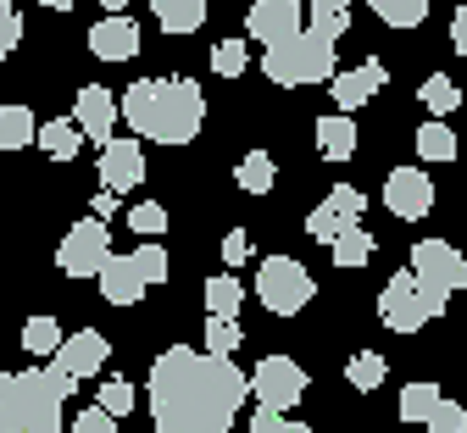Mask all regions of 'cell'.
<instances>
[{
    "label": "cell",
    "instance_id": "1",
    "mask_svg": "<svg viewBox=\"0 0 467 433\" xmlns=\"http://www.w3.org/2000/svg\"><path fill=\"white\" fill-rule=\"evenodd\" d=\"M251 400V378L234 356H201L172 345L150 366V422L156 433H228Z\"/></svg>",
    "mask_w": 467,
    "mask_h": 433
},
{
    "label": "cell",
    "instance_id": "2",
    "mask_svg": "<svg viewBox=\"0 0 467 433\" xmlns=\"http://www.w3.org/2000/svg\"><path fill=\"white\" fill-rule=\"evenodd\" d=\"M117 117H129V129L156 145H190L206 122L201 84L190 78H140L117 95Z\"/></svg>",
    "mask_w": 467,
    "mask_h": 433
},
{
    "label": "cell",
    "instance_id": "3",
    "mask_svg": "<svg viewBox=\"0 0 467 433\" xmlns=\"http://www.w3.org/2000/svg\"><path fill=\"white\" fill-rule=\"evenodd\" d=\"M78 378L62 366H28V373H0V433H67L62 406L73 400Z\"/></svg>",
    "mask_w": 467,
    "mask_h": 433
},
{
    "label": "cell",
    "instance_id": "4",
    "mask_svg": "<svg viewBox=\"0 0 467 433\" xmlns=\"http://www.w3.org/2000/svg\"><path fill=\"white\" fill-rule=\"evenodd\" d=\"M262 73L273 84H284V89L323 84V78H334V45H323L306 28H296V34L278 39V45H262Z\"/></svg>",
    "mask_w": 467,
    "mask_h": 433
},
{
    "label": "cell",
    "instance_id": "5",
    "mask_svg": "<svg viewBox=\"0 0 467 433\" xmlns=\"http://www.w3.org/2000/svg\"><path fill=\"white\" fill-rule=\"evenodd\" d=\"M451 305V294H440V289H423L418 278H412V267H400L389 284H384V294H379V323L389 328V334H418L429 317H440Z\"/></svg>",
    "mask_w": 467,
    "mask_h": 433
},
{
    "label": "cell",
    "instance_id": "6",
    "mask_svg": "<svg viewBox=\"0 0 467 433\" xmlns=\"http://www.w3.org/2000/svg\"><path fill=\"white\" fill-rule=\"evenodd\" d=\"M256 294H262V305L273 317H296V312H306V300L317 294V284H312V273L296 256H267L262 273H256Z\"/></svg>",
    "mask_w": 467,
    "mask_h": 433
},
{
    "label": "cell",
    "instance_id": "7",
    "mask_svg": "<svg viewBox=\"0 0 467 433\" xmlns=\"http://www.w3.org/2000/svg\"><path fill=\"white\" fill-rule=\"evenodd\" d=\"M251 395H256V406H267V411H296V406L306 400V373H301V361H289V356H262L256 373H251Z\"/></svg>",
    "mask_w": 467,
    "mask_h": 433
},
{
    "label": "cell",
    "instance_id": "8",
    "mask_svg": "<svg viewBox=\"0 0 467 433\" xmlns=\"http://www.w3.org/2000/svg\"><path fill=\"white\" fill-rule=\"evenodd\" d=\"M106 256H111V233H106L100 217L73 222V228L62 233V244H56V267H62L67 278H95Z\"/></svg>",
    "mask_w": 467,
    "mask_h": 433
},
{
    "label": "cell",
    "instance_id": "9",
    "mask_svg": "<svg viewBox=\"0 0 467 433\" xmlns=\"http://www.w3.org/2000/svg\"><path fill=\"white\" fill-rule=\"evenodd\" d=\"M412 278H418L423 289L456 294V289H467V256L451 251L445 239H423L418 251H412Z\"/></svg>",
    "mask_w": 467,
    "mask_h": 433
},
{
    "label": "cell",
    "instance_id": "10",
    "mask_svg": "<svg viewBox=\"0 0 467 433\" xmlns=\"http://www.w3.org/2000/svg\"><path fill=\"white\" fill-rule=\"evenodd\" d=\"M384 206H389L400 222L429 217V211H434V183H429V172H423V167H395V172L384 178Z\"/></svg>",
    "mask_w": 467,
    "mask_h": 433
},
{
    "label": "cell",
    "instance_id": "11",
    "mask_svg": "<svg viewBox=\"0 0 467 433\" xmlns=\"http://www.w3.org/2000/svg\"><path fill=\"white\" fill-rule=\"evenodd\" d=\"M145 183V150L134 145V139H106L100 145V190H111V195H129V190H140Z\"/></svg>",
    "mask_w": 467,
    "mask_h": 433
},
{
    "label": "cell",
    "instance_id": "12",
    "mask_svg": "<svg viewBox=\"0 0 467 433\" xmlns=\"http://www.w3.org/2000/svg\"><path fill=\"white\" fill-rule=\"evenodd\" d=\"M106 356H111V345H106V334H95V328H84V334H62V345H56V366H62V373H73L78 384L84 378H95V373H106Z\"/></svg>",
    "mask_w": 467,
    "mask_h": 433
},
{
    "label": "cell",
    "instance_id": "13",
    "mask_svg": "<svg viewBox=\"0 0 467 433\" xmlns=\"http://www.w3.org/2000/svg\"><path fill=\"white\" fill-rule=\"evenodd\" d=\"M301 28V0H256V6L245 12V34L256 45H278Z\"/></svg>",
    "mask_w": 467,
    "mask_h": 433
},
{
    "label": "cell",
    "instance_id": "14",
    "mask_svg": "<svg viewBox=\"0 0 467 433\" xmlns=\"http://www.w3.org/2000/svg\"><path fill=\"white\" fill-rule=\"evenodd\" d=\"M73 122H78V134H84V139L106 145V139H111V129H117V95H111V89H100V84H84V89H78V100H73Z\"/></svg>",
    "mask_w": 467,
    "mask_h": 433
},
{
    "label": "cell",
    "instance_id": "15",
    "mask_svg": "<svg viewBox=\"0 0 467 433\" xmlns=\"http://www.w3.org/2000/svg\"><path fill=\"white\" fill-rule=\"evenodd\" d=\"M384 78H389V73H384L379 56H368L362 67H350V73L334 67V78H328V84H334V106H339V111H362V106L384 89Z\"/></svg>",
    "mask_w": 467,
    "mask_h": 433
},
{
    "label": "cell",
    "instance_id": "16",
    "mask_svg": "<svg viewBox=\"0 0 467 433\" xmlns=\"http://www.w3.org/2000/svg\"><path fill=\"white\" fill-rule=\"evenodd\" d=\"M89 50L100 61H134L140 56V23L123 17V12H106L95 28H89Z\"/></svg>",
    "mask_w": 467,
    "mask_h": 433
},
{
    "label": "cell",
    "instance_id": "17",
    "mask_svg": "<svg viewBox=\"0 0 467 433\" xmlns=\"http://www.w3.org/2000/svg\"><path fill=\"white\" fill-rule=\"evenodd\" d=\"M95 284H100V294H106L111 305H134V300H140V294L150 289V284L140 278V267H134V256H117V251H111V256L100 262V273H95Z\"/></svg>",
    "mask_w": 467,
    "mask_h": 433
},
{
    "label": "cell",
    "instance_id": "18",
    "mask_svg": "<svg viewBox=\"0 0 467 433\" xmlns=\"http://www.w3.org/2000/svg\"><path fill=\"white\" fill-rule=\"evenodd\" d=\"M357 145H362V134H357V117H350V111L317 117V150L328 161H350V156H357Z\"/></svg>",
    "mask_w": 467,
    "mask_h": 433
},
{
    "label": "cell",
    "instance_id": "19",
    "mask_svg": "<svg viewBox=\"0 0 467 433\" xmlns=\"http://www.w3.org/2000/svg\"><path fill=\"white\" fill-rule=\"evenodd\" d=\"M328 244H334V262H339V267H368V262H373V251H379L373 233H368L362 222H345Z\"/></svg>",
    "mask_w": 467,
    "mask_h": 433
},
{
    "label": "cell",
    "instance_id": "20",
    "mask_svg": "<svg viewBox=\"0 0 467 433\" xmlns=\"http://www.w3.org/2000/svg\"><path fill=\"white\" fill-rule=\"evenodd\" d=\"M150 12L167 34H195L206 23V0H150Z\"/></svg>",
    "mask_w": 467,
    "mask_h": 433
},
{
    "label": "cell",
    "instance_id": "21",
    "mask_svg": "<svg viewBox=\"0 0 467 433\" xmlns=\"http://www.w3.org/2000/svg\"><path fill=\"white\" fill-rule=\"evenodd\" d=\"M34 145L45 150V156H56V161H73L78 156V145H84V134H78V122H39L34 129Z\"/></svg>",
    "mask_w": 467,
    "mask_h": 433
},
{
    "label": "cell",
    "instance_id": "22",
    "mask_svg": "<svg viewBox=\"0 0 467 433\" xmlns=\"http://www.w3.org/2000/svg\"><path fill=\"white\" fill-rule=\"evenodd\" d=\"M34 111L28 106H0V150H28L34 145Z\"/></svg>",
    "mask_w": 467,
    "mask_h": 433
},
{
    "label": "cell",
    "instance_id": "23",
    "mask_svg": "<svg viewBox=\"0 0 467 433\" xmlns=\"http://www.w3.org/2000/svg\"><path fill=\"white\" fill-rule=\"evenodd\" d=\"M234 183H240L245 195H267L273 183H278V167H273V156H267V150H251L240 167H234Z\"/></svg>",
    "mask_w": 467,
    "mask_h": 433
},
{
    "label": "cell",
    "instance_id": "24",
    "mask_svg": "<svg viewBox=\"0 0 467 433\" xmlns=\"http://www.w3.org/2000/svg\"><path fill=\"white\" fill-rule=\"evenodd\" d=\"M412 145H418V161H456V134L445 129L440 117H429V122H423Z\"/></svg>",
    "mask_w": 467,
    "mask_h": 433
},
{
    "label": "cell",
    "instance_id": "25",
    "mask_svg": "<svg viewBox=\"0 0 467 433\" xmlns=\"http://www.w3.org/2000/svg\"><path fill=\"white\" fill-rule=\"evenodd\" d=\"M368 6H373V17L389 23V28H418V23L429 17L434 0H368Z\"/></svg>",
    "mask_w": 467,
    "mask_h": 433
},
{
    "label": "cell",
    "instance_id": "26",
    "mask_svg": "<svg viewBox=\"0 0 467 433\" xmlns=\"http://www.w3.org/2000/svg\"><path fill=\"white\" fill-rule=\"evenodd\" d=\"M56 345H62V323H56V317H28V323H23V350H28L34 361H50Z\"/></svg>",
    "mask_w": 467,
    "mask_h": 433
},
{
    "label": "cell",
    "instance_id": "27",
    "mask_svg": "<svg viewBox=\"0 0 467 433\" xmlns=\"http://www.w3.org/2000/svg\"><path fill=\"white\" fill-rule=\"evenodd\" d=\"M240 300H245V289H240V278H234V273L206 278V312L212 317H240Z\"/></svg>",
    "mask_w": 467,
    "mask_h": 433
},
{
    "label": "cell",
    "instance_id": "28",
    "mask_svg": "<svg viewBox=\"0 0 467 433\" xmlns=\"http://www.w3.org/2000/svg\"><path fill=\"white\" fill-rule=\"evenodd\" d=\"M345 384H350V389H362V395H373V389L384 384V356H379V350L350 356V361H345Z\"/></svg>",
    "mask_w": 467,
    "mask_h": 433
},
{
    "label": "cell",
    "instance_id": "29",
    "mask_svg": "<svg viewBox=\"0 0 467 433\" xmlns=\"http://www.w3.org/2000/svg\"><path fill=\"white\" fill-rule=\"evenodd\" d=\"M418 100L429 106V117H451L456 106H462V89L445 78V73H434V78H423V89H418Z\"/></svg>",
    "mask_w": 467,
    "mask_h": 433
},
{
    "label": "cell",
    "instance_id": "30",
    "mask_svg": "<svg viewBox=\"0 0 467 433\" xmlns=\"http://www.w3.org/2000/svg\"><path fill=\"white\" fill-rule=\"evenodd\" d=\"M434 406H440V384H406L400 389V422H429Z\"/></svg>",
    "mask_w": 467,
    "mask_h": 433
},
{
    "label": "cell",
    "instance_id": "31",
    "mask_svg": "<svg viewBox=\"0 0 467 433\" xmlns=\"http://www.w3.org/2000/svg\"><path fill=\"white\" fill-rule=\"evenodd\" d=\"M240 345H245L240 323H234V317H212V312H206V350H212V356H234Z\"/></svg>",
    "mask_w": 467,
    "mask_h": 433
},
{
    "label": "cell",
    "instance_id": "32",
    "mask_svg": "<svg viewBox=\"0 0 467 433\" xmlns=\"http://www.w3.org/2000/svg\"><path fill=\"white\" fill-rule=\"evenodd\" d=\"M323 206H328L339 222H362V211H368V201H362V190H357V183H334Z\"/></svg>",
    "mask_w": 467,
    "mask_h": 433
},
{
    "label": "cell",
    "instance_id": "33",
    "mask_svg": "<svg viewBox=\"0 0 467 433\" xmlns=\"http://www.w3.org/2000/svg\"><path fill=\"white\" fill-rule=\"evenodd\" d=\"M245 61H251L245 39H217V50H212V67H217V78H240V73H245Z\"/></svg>",
    "mask_w": 467,
    "mask_h": 433
},
{
    "label": "cell",
    "instance_id": "34",
    "mask_svg": "<svg viewBox=\"0 0 467 433\" xmlns=\"http://www.w3.org/2000/svg\"><path fill=\"white\" fill-rule=\"evenodd\" d=\"M95 406H100V411H111V417H129V411H134V384H129V378H106Z\"/></svg>",
    "mask_w": 467,
    "mask_h": 433
},
{
    "label": "cell",
    "instance_id": "35",
    "mask_svg": "<svg viewBox=\"0 0 467 433\" xmlns=\"http://www.w3.org/2000/svg\"><path fill=\"white\" fill-rule=\"evenodd\" d=\"M129 256H134V267H140V278H145V284H161V278L172 273L161 244H140V251H129Z\"/></svg>",
    "mask_w": 467,
    "mask_h": 433
},
{
    "label": "cell",
    "instance_id": "36",
    "mask_svg": "<svg viewBox=\"0 0 467 433\" xmlns=\"http://www.w3.org/2000/svg\"><path fill=\"white\" fill-rule=\"evenodd\" d=\"M17 45H23V12L12 6V0H0V61H6Z\"/></svg>",
    "mask_w": 467,
    "mask_h": 433
},
{
    "label": "cell",
    "instance_id": "37",
    "mask_svg": "<svg viewBox=\"0 0 467 433\" xmlns=\"http://www.w3.org/2000/svg\"><path fill=\"white\" fill-rule=\"evenodd\" d=\"M312 39H323V45H334L345 28H350V12H312V23H301Z\"/></svg>",
    "mask_w": 467,
    "mask_h": 433
},
{
    "label": "cell",
    "instance_id": "38",
    "mask_svg": "<svg viewBox=\"0 0 467 433\" xmlns=\"http://www.w3.org/2000/svg\"><path fill=\"white\" fill-rule=\"evenodd\" d=\"M129 228H134V233H145V239H156V233L167 228V206H156V201L129 206Z\"/></svg>",
    "mask_w": 467,
    "mask_h": 433
},
{
    "label": "cell",
    "instance_id": "39",
    "mask_svg": "<svg viewBox=\"0 0 467 433\" xmlns=\"http://www.w3.org/2000/svg\"><path fill=\"white\" fill-rule=\"evenodd\" d=\"M429 428H434V433H467V406L440 400V406L429 411Z\"/></svg>",
    "mask_w": 467,
    "mask_h": 433
},
{
    "label": "cell",
    "instance_id": "40",
    "mask_svg": "<svg viewBox=\"0 0 467 433\" xmlns=\"http://www.w3.org/2000/svg\"><path fill=\"white\" fill-rule=\"evenodd\" d=\"M251 433H312L306 422H289L284 411H267V406H256V417H251Z\"/></svg>",
    "mask_w": 467,
    "mask_h": 433
},
{
    "label": "cell",
    "instance_id": "41",
    "mask_svg": "<svg viewBox=\"0 0 467 433\" xmlns=\"http://www.w3.org/2000/svg\"><path fill=\"white\" fill-rule=\"evenodd\" d=\"M339 228H345V222H339V217H334L328 206H317V211H306V233H312L317 244H328V239H334Z\"/></svg>",
    "mask_w": 467,
    "mask_h": 433
},
{
    "label": "cell",
    "instance_id": "42",
    "mask_svg": "<svg viewBox=\"0 0 467 433\" xmlns=\"http://www.w3.org/2000/svg\"><path fill=\"white\" fill-rule=\"evenodd\" d=\"M67 433H117V417H111V411H100V406H89Z\"/></svg>",
    "mask_w": 467,
    "mask_h": 433
},
{
    "label": "cell",
    "instance_id": "43",
    "mask_svg": "<svg viewBox=\"0 0 467 433\" xmlns=\"http://www.w3.org/2000/svg\"><path fill=\"white\" fill-rule=\"evenodd\" d=\"M223 262H228V267H240V262H251V233H245V228H234V233L223 239Z\"/></svg>",
    "mask_w": 467,
    "mask_h": 433
},
{
    "label": "cell",
    "instance_id": "44",
    "mask_svg": "<svg viewBox=\"0 0 467 433\" xmlns=\"http://www.w3.org/2000/svg\"><path fill=\"white\" fill-rule=\"evenodd\" d=\"M451 45H456V56H467V6H456V17H451Z\"/></svg>",
    "mask_w": 467,
    "mask_h": 433
},
{
    "label": "cell",
    "instance_id": "45",
    "mask_svg": "<svg viewBox=\"0 0 467 433\" xmlns=\"http://www.w3.org/2000/svg\"><path fill=\"white\" fill-rule=\"evenodd\" d=\"M89 206H95V217H100V222H106L111 211H123V206H117V195H111V190H100V195H95Z\"/></svg>",
    "mask_w": 467,
    "mask_h": 433
},
{
    "label": "cell",
    "instance_id": "46",
    "mask_svg": "<svg viewBox=\"0 0 467 433\" xmlns=\"http://www.w3.org/2000/svg\"><path fill=\"white\" fill-rule=\"evenodd\" d=\"M312 12H350V0H312Z\"/></svg>",
    "mask_w": 467,
    "mask_h": 433
},
{
    "label": "cell",
    "instance_id": "47",
    "mask_svg": "<svg viewBox=\"0 0 467 433\" xmlns=\"http://www.w3.org/2000/svg\"><path fill=\"white\" fill-rule=\"evenodd\" d=\"M39 6H45V12H73L78 0H39Z\"/></svg>",
    "mask_w": 467,
    "mask_h": 433
},
{
    "label": "cell",
    "instance_id": "48",
    "mask_svg": "<svg viewBox=\"0 0 467 433\" xmlns=\"http://www.w3.org/2000/svg\"><path fill=\"white\" fill-rule=\"evenodd\" d=\"M100 6H106V12H123V6H129V0H100Z\"/></svg>",
    "mask_w": 467,
    "mask_h": 433
},
{
    "label": "cell",
    "instance_id": "49",
    "mask_svg": "<svg viewBox=\"0 0 467 433\" xmlns=\"http://www.w3.org/2000/svg\"><path fill=\"white\" fill-rule=\"evenodd\" d=\"M423 433H434V428H423Z\"/></svg>",
    "mask_w": 467,
    "mask_h": 433
}]
</instances>
